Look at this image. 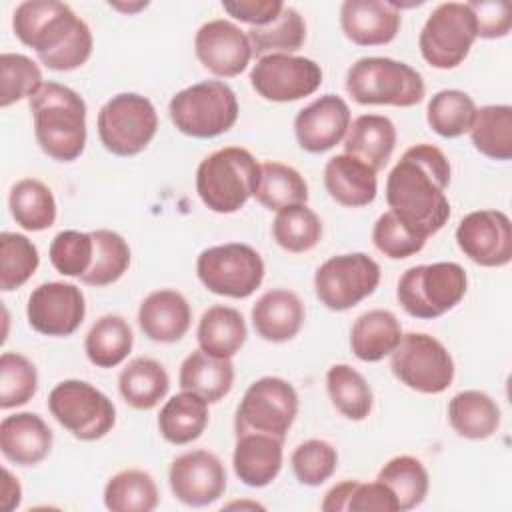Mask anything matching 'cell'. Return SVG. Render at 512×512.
Here are the masks:
<instances>
[{"label": "cell", "instance_id": "cell-1", "mask_svg": "<svg viewBox=\"0 0 512 512\" xmlns=\"http://www.w3.org/2000/svg\"><path fill=\"white\" fill-rule=\"evenodd\" d=\"M448 186L450 162L446 154L428 142L414 144L388 174L386 202L390 212L408 228L430 238L450 218Z\"/></svg>", "mask_w": 512, "mask_h": 512}, {"label": "cell", "instance_id": "cell-2", "mask_svg": "<svg viewBox=\"0 0 512 512\" xmlns=\"http://www.w3.org/2000/svg\"><path fill=\"white\" fill-rule=\"evenodd\" d=\"M16 38L34 48L38 60L56 72H70L88 62L94 46L88 24L58 0H26L12 14Z\"/></svg>", "mask_w": 512, "mask_h": 512}, {"label": "cell", "instance_id": "cell-3", "mask_svg": "<svg viewBox=\"0 0 512 512\" xmlns=\"http://www.w3.org/2000/svg\"><path fill=\"white\" fill-rule=\"evenodd\" d=\"M34 136L46 156L58 162H74L86 146V102L72 88L44 82L28 100Z\"/></svg>", "mask_w": 512, "mask_h": 512}, {"label": "cell", "instance_id": "cell-4", "mask_svg": "<svg viewBox=\"0 0 512 512\" xmlns=\"http://www.w3.org/2000/svg\"><path fill=\"white\" fill-rule=\"evenodd\" d=\"M260 164L240 146H226L208 154L196 170V192L202 204L218 214H232L256 194Z\"/></svg>", "mask_w": 512, "mask_h": 512}, {"label": "cell", "instance_id": "cell-5", "mask_svg": "<svg viewBox=\"0 0 512 512\" xmlns=\"http://www.w3.org/2000/svg\"><path fill=\"white\" fill-rule=\"evenodd\" d=\"M346 92L358 104L410 108L424 100L426 86L416 68L386 56H364L346 72Z\"/></svg>", "mask_w": 512, "mask_h": 512}, {"label": "cell", "instance_id": "cell-6", "mask_svg": "<svg viewBox=\"0 0 512 512\" xmlns=\"http://www.w3.org/2000/svg\"><path fill=\"white\" fill-rule=\"evenodd\" d=\"M466 290L468 276L458 262H434L408 268L398 280L396 298L406 314L432 320L458 306Z\"/></svg>", "mask_w": 512, "mask_h": 512}, {"label": "cell", "instance_id": "cell-7", "mask_svg": "<svg viewBox=\"0 0 512 512\" xmlns=\"http://www.w3.org/2000/svg\"><path fill=\"white\" fill-rule=\"evenodd\" d=\"M170 120L186 136L214 138L238 120L234 90L222 80H204L176 92L168 104Z\"/></svg>", "mask_w": 512, "mask_h": 512}, {"label": "cell", "instance_id": "cell-8", "mask_svg": "<svg viewBox=\"0 0 512 512\" xmlns=\"http://www.w3.org/2000/svg\"><path fill=\"white\" fill-rule=\"evenodd\" d=\"M298 414L294 386L278 376H264L248 386L234 414V430L240 434H266L284 440Z\"/></svg>", "mask_w": 512, "mask_h": 512}, {"label": "cell", "instance_id": "cell-9", "mask_svg": "<svg viewBox=\"0 0 512 512\" xmlns=\"http://www.w3.org/2000/svg\"><path fill=\"white\" fill-rule=\"evenodd\" d=\"M98 138L114 156H136L156 136L158 114L154 104L136 92L112 96L98 112Z\"/></svg>", "mask_w": 512, "mask_h": 512}, {"label": "cell", "instance_id": "cell-10", "mask_svg": "<svg viewBox=\"0 0 512 512\" xmlns=\"http://www.w3.org/2000/svg\"><path fill=\"white\" fill-rule=\"evenodd\" d=\"M48 410L74 438L92 442L104 438L116 424L112 400L84 380H62L48 394Z\"/></svg>", "mask_w": 512, "mask_h": 512}, {"label": "cell", "instance_id": "cell-11", "mask_svg": "<svg viewBox=\"0 0 512 512\" xmlns=\"http://www.w3.org/2000/svg\"><path fill=\"white\" fill-rule=\"evenodd\" d=\"M196 274L212 294L248 298L264 280V260L252 246L228 242L202 250Z\"/></svg>", "mask_w": 512, "mask_h": 512}, {"label": "cell", "instance_id": "cell-12", "mask_svg": "<svg viewBox=\"0 0 512 512\" xmlns=\"http://www.w3.org/2000/svg\"><path fill=\"white\" fill-rule=\"evenodd\" d=\"M476 38V20L470 6L464 2H442L426 18L418 46L422 58L432 68L450 70L466 60Z\"/></svg>", "mask_w": 512, "mask_h": 512}, {"label": "cell", "instance_id": "cell-13", "mask_svg": "<svg viewBox=\"0 0 512 512\" xmlns=\"http://www.w3.org/2000/svg\"><path fill=\"white\" fill-rule=\"evenodd\" d=\"M394 376L420 394H440L454 380V360L446 346L426 332L402 334L390 354Z\"/></svg>", "mask_w": 512, "mask_h": 512}, {"label": "cell", "instance_id": "cell-14", "mask_svg": "<svg viewBox=\"0 0 512 512\" xmlns=\"http://www.w3.org/2000/svg\"><path fill=\"white\" fill-rule=\"evenodd\" d=\"M380 266L364 252L338 254L322 262L314 274V292L328 310L342 312L374 294Z\"/></svg>", "mask_w": 512, "mask_h": 512}, {"label": "cell", "instance_id": "cell-15", "mask_svg": "<svg viewBox=\"0 0 512 512\" xmlns=\"http://www.w3.org/2000/svg\"><path fill=\"white\" fill-rule=\"evenodd\" d=\"M250 84L270 102H294L314 94L322 84V68L312 58L270 54L258 58L250 70Z\"/></svg>", "mask_w": 512, "mask_h": 512}, {"label": "cell", "instance_id": "cell-16", "mask_svg": "<svg viewBox=\"0 0 512 512\" xmlns=\"http://www.w3.org/2000/svg\"><path fill=\"white\" fill-rule=\"evenodd\" d=\"M26 316L28 324L38 334L56 338L70 336L80 328L86 316V300L76 284L44 282L28 296Z\"/></svg>", "mask_w": 512, "mask_h": 512}, {"label": "cell", "instance_id": "cell-17", "mask_svg": "<svg viewBox=\"0 0 512 512\" xmlns=\"http://www.w3.org/2000/svg\"><path fill=\"white\" fill-rule=\"evenodd\" d=\"M458 248L474 264L502 268L512 260V224L502 210H476L456 228Z\"/></svg>", "mask_w": 512, "mask_h": 512}, {"label": "cell", "instance_id": "cell-18", "mask_svg": "<svg viewBox=\"0 0 512 512\" xmlns=\"http://www.w3.org/2000/svg\"><path fill=\"white\" fill-rule=\"evenodd\" d=\"M226 468L208 450H190L176 456L168 470L170 490L186 506L202 508L224 496Z\"/></svg>", "mask_w": 512, "mask_h": 512}, {"label": "cell", "instance_id": "cell-19", "mask_svg": "<svg viewBox=\"0 0 512 512\" xmlns=\"http://www.w3.org/2000/svg\"><path fill=\"white\" fill-rule=\"evenodd\" d=\"M194 52L200 64L220 78L242 74L252 58L248 34L226 18L208 20L198 28Z\"/></svg>", "mask_w": 512, "mask_h": 512}, {"label": "cell", "instance_id": "cell-20", "mask_svg": "<svg viewBox=\"0 0 512 512\" xmlns=\"http://www.w3.org/2000/svg\"><path fill=\"white\" fill-rule=\"evenodd\" d=\"M350 126V108L344 98L324 94L304 106L294 118V134L302 150L322 154L340 144Z\"/></svg>", "mask_w": 512, "mask_h": 512}, {"label": "cell", "instance_id": "cell-21", "mask_svg": "<svg viewBox=\"0 0 512 512\" xmlns=\"http://www.w3.org/2000/svg\"><path fill=\"white\" fill-rule=\"evenodd\" d=\"M402 16L394 2L346 0L340 8V28L358 46H384L400 30Z\"/></svg>", "mask_w": 512, "mask_h": 512}, {"label": "cell", "instance_id": "cell-22", "mask_svg": "<svg viewBox=\"0 0 512 512\" xmlns=\"http://www.w3.org/2000/svg\"><path fill=\"white\" fill-rule=\"evenodd\" d=\"M52 430L34 412H16L0 422V450L18 466H36L52 450Z\"/></svg>", "mask_w": 512, "mask_h": 512}, {"label": "cell", "instance_id": "cell-23", "mask_svg": "<svg viewBox=\"0 0 512 512\" xmlns=\"http://www.w3.org/2000/svg\"><path fill=\"white\" fill-rule=\"evenodd\" d=\"M190 322L192 308L178 290H154L138 308V326L154 342H178L188 332Z\"/></svg>", "mask_w": 512, "mask_h": 512}, {"label": "cell", "instance_id": "cell-24", "mask_svg": "<svg viewBox=\"0 0 512 512\" xmlns=\"http://www.w3.org/2000/svg\"><path fill=\"white\" fill-rule=\"evenodd\" d=\"M324 186L332 200L346 208L374 202L378 192L376 170L350 154H336L324 166Z\"/></svg>", "mask_w": 512, "mask_h": 512}, {"label": "cell", "instance_id": "cell-25", "mask_svg": "<svg viewBox=\"0 0 512 512\" xmlns=\"http://www.w3.org/2000/svg\"><path fill=\"white\" fill-rule=\"evenodd\" d=\"M304 324V304L296 292L274 288L252 306V326L266 342L292 340Z\"/></svg>", "mask_w": 512, "mask_h": 512}, {"label": "cell", "instance_id": "cell-26", "mask_svg": "<svg viewBox=\"0 0 512 512\" xmlns=\"http://www.w3.org/2000/svg\"><path fill=\"white\" fill-rule=\"evenodd\" d=\"M282 442L266 434H240L232 454L234 474L250 488L268 486L282 470Z\"/></svg>", "mask_w": 512, "mask_h": 512}, {"label": "cell", "instance_id": "cell-27", "mask_svg": "<svg viewBox=\"0 0 512 512\" xmlns=\"http://www.w3.org/2000/svg\"><path fill=\"white\" fill-rule=\"evenodd\" d=\"M396 146V126L388 116L362 114L350 122L344 136V154L356 156L358 160L372 166L376 172L382 170Z\"/></svg>", "mask_w": 512, "mask_h": 512}, {"label": "cell", "instance_id": "cell-28", "mask_svg": "<svg viewBox=\"0 0 512 512\" xmlns=\"http://www.w3.org/2000/svg\"><path fill=\"white\" fill-rule=\"evenodd\" d=\"M402 340V326L390 310L374 308L360 314L350 328V348L362 362H380Z\"/></svg>", "mask_w": 512, "mask_h": 512}, {"label": "cell", "instance_id": "cell-29", "mask_svg": "<svg viewBox=\"0 0 512 512\" xmlns=\"http://www.w3.org/2000/svg\"><path fill=\"white\" fill-rule=\"evenodd\" d=\"M178 384L182 390L202 396L208 404L220 402L232 390L234 364L230 358H216L198 348L182 360Z\"/></svg>", "mask_w": 512, "mask_h": 512}, {"label": "cell", "instance_id": "cell-30", "mask_svg": "<svg viewBox=\"0 0 512 512\" xmlns=\"http://www.w3.org/2000/svg\"><path fill=\"white\" fill-rule=\"evenodd\" d=\"M170 388V378L166 368L150 358H132L118 376V390L124 402L136 410H152L164 400Z\"/></svg>", "mask_w": 512, "mask_h": 512}, {"label": "cell", "instance_id": "cell-31", "mask_svg": "<svg viewBox=\"0 0 512 512\" xmlns=\"http://www.w3.org/2000/svg\"><path fill=\"white\" fill-rule=\"evenodd\" d=\"M208 402L188 390L174 394L158 414V430L170 444L184 446L202 436L208 426Z\"/></svg>", "mask_w": 512, "mask_h": 512}, {"label": "cell", "instance_id": "cell-32", "mask_svg": "<svg viewBox=\"0 0 512 512\" xmlns=\"http://www.w3.org/2000/svg\"><path fill=\"white\" fill-rule=\"evenodd\" d=\"M248 336L246 322L242 314L224 304L210 306L204 310L200 322H198V346L210 356L216 358H232L240 352Z\"/></svg>", "mask_w": 512, "mask_h": 512}, {"label": "cell", "instance_id": "cell-33", "mask_svg": "<svg viewBox=\"0 0 512 512\" xmlns=\"http://www.w3.org/2000/svg\"><path fill=\"white\" fill-rule=\"evenodd\" d=\"M448 422L468 440L490 438L500 426V408L482 390H462L448 402Z\"/></svg>", "mask_w": 512, "mask_h": 512}, {"label": "cell", "instance_id": "cell-34", "mask_svg": "<svg viewBox=\"0 0 512 512\" xmlns=\"http://www.w3.org/2000/svg\"><path fill=\"white\" fill-rule=\"evenodd\" d=\"M132 344L134 334L130 324L118 314H104L90 326L84 352L94 366L114 368L128 358Z\"/></svg>", "mask_w": 512, "mask_h": 512}, {"label": "cell", "instance_id": "cell-35", "mask_svg": "<svg viewBox=\"0 0 512 512\" xmlns=\"http://www.w3.org/2000/svg\"><path fill=\"white\" fill-rule=\"evenodd\" d=\"M8 206L16 224L28 232H42L56 222V198L36 178L18 180L10 188Z\"/></svg>", "mask_w": 512, "mask_h": 512}, {"label": "cell", "instance_id": "cell-36", "mask_svg": "<svg viewBox=\"0 0 512 512\" xmlns=\"http://www.w3.org/2000/svg\"><path fill=\"white\" fill-rule=\"evenodd\" d=\"M324 512H398V500L394 492L376 482H360V480H344L332 486L320 504Z\"/></svg>", "mask_w": 512, "mask_h": 512}, {"label": "cell", "instance_id": "cell-37", "mask_svg": "<svg viewBox=\"0 0 512 512\" xmlns=\"http://www.w3.org/2000/svg\"><path fill=\"white\" fill-rule=\"evenodd\" d=\"M158 502L154 478L138 468L116 472L104 486V506L112 512H150Z\"/></svg>", "mask_w": 512, "mask_h": 512}, {"label": "cell", "instance_id": "cell-38", "mask_svg": "<svg viewBox=\"0 0 512 512\" xmlns=\"http://www.w3.org/2000/svg\"><path fill=\"white\" fill-rule=\"evenodd\" d=\"M470 138L474 148L492 160L512 158V108L508 104H488L476 110Z\"/></svg>", "mask_w": 512, "mask_h": 512}, {"label": "cell", "instance_id": "cell-39", "mask_svg": "<svg viewBox=\"0 0 512 512\" xmlns=\"http://www.w3.org/2000/svg\"><path fill=\"white\" fill-rule=\"evenodd\" d=\"M246 34L252 54L258 58L270 54H292L300 50L306 40V24L296 8L284 6L270 24L250 28Z\"/></svg>", "mask_w": 512, "mask_h": 512}, {"label": "cell", "instance_id": "cell-40", "mask_svg": "<svg viewBox=\"0 0 512 512\" xmlns=\"http://www.w3.org/2000/svg\"><path fill=\"white\" fill-rule=\"evenodd\" d=\"M256 200L268 210H282L308 202V184L304 176L282 162L260 164V182L256 188Z\"/></svg>", "mask_w": 512, "mask_h": 512}, {"label": "cell", "instance_id": "cell-41", "mask_svg": "<svg viewBox=\"0 0 512 512\" xmlns=\"http://www.w3.org/2000/svg\"><path fill=\"white\" fill-rule=\"evenodd\" d=\"M326 390L334 408L348 420L360 422L372 412V388L366 378L348 364L328 368Z\"/></svg>", "mask_w": 512, "mask_h": 512}, {"label": "cell", "instance_id": "cell-42", "mask_svg": "<svg viewBox=\"0 0 512 512\" xmlns=\"http://www.w3.org/2000/svg\"><path fill=\"white\" fill-rule=\"evenodd\" d=\"M476 104L470 94L448 88L436 92L428 106H426V120L428 126L442 138H458L466 132H470L474 116H476Z\"/></svg>", "mask_w": 512, "mask_h": 512}, {"label": "cell", "instance_id": "cell-43", "mask_svg": "<svg viewBox=\"0 0 512 512\" xmlns=\"http://www.w3.org/2000/svg\"><path fill=\"white\" fill-rule=\"evenodd\" d=\"M272 238L286 252H310L322 238V220L306 204L282 208L272 222Z\"/></svg>", "mask_w": 512, "mask_h": 512}, {"label": "cell", "instance_id": "cell-44", "mask_svg": "<svg viewBox=\"0 0 512 512\" xmlns=\"http://www.w3.org/2000/svg\"><path fill=\"white\" fill-rule=\"evenodd\" d=\"M376 480H380L394 492L400 510H412L420 506L430 486L428 470L424 468V464L408 454L390 458L380 468Z\"/></svg>", "mask_w": 512, "mask_h": 512}, {"label": "cell", "instance_id": "cell-45", "mask_svg": "<svg viewBox=\"0 0 512 512\" xmlns=\"http://www.w3.org/2000/svg\"><path fill=\"white\" fill-rule=\"evenodd\" d=\"M94 240V256L88 272L80 278L88 286H108L118 282L130 266V246L128 242L112 230L90 232Z\"/></svg>", "mask_w": 512, "mask_h": 512}, {"label": "cell", "instance_id": "cell-46", "mask_svg": "<svg viewBox=\"0 0 512 512\" xmlns=\"http://www.w3.org/2000/svg\"><path fill=\"white\" fill-rule=\"evenodd\" d=\"M40 264L38 248L24 234H0V290L12 292L26 284Z\"/></svg>", "mask_w": 512, "mask_h": 512}, {"label": "cell", "instance_id": "cell-47", "mask_svg": "<svg viewBox=\"0 0 512 512\" xmlns=\"http://www.w3.org/2000/svg\"><path fill=\"white\" fill-rule=\"evenodd\" d=\"M40 66L16 52L0 54V106L8 108L10 104L32 98L42 88Z\"/></svg>", "mask_w": 512, "mask_h": 512}, {"label": "cell", "instance_id": "cell-48", "mask_svg": "<svg viewBox=\"0 0 512 512\" xmlns=\"http://www.w3.org/2000/svg\"><path fill=\"white\" fill-rule=\"evenodd\" d=\"M38 390L36 366L18 352L0 356V408L10 410L28 404Z\"/></svg>", "mask_w": 512, "mask_h": 512}, {"label": "cell", "instance_id": "cell-49", "mask_svg": "<svg viewBox=\"0 0 512 512\" xmlns=\"http://www.w3.org/2000/svg\"><path fill=\"white\" fill-rule=\"evenodd\" d=\"M290 466L300 484L320 486L336 472L338 452L330 442L322 438H310L294 448Z\"/></svg>", "mask_w": 512, "mask_h": 512}, {"label": "cell", "instance_id": "cell-50", "mask_svg": "<svg viewBox=\"0 0 512 512\" xmlns=\"http://www.w3.org/2000/svg\"><path fill=\"white\" fill-rule=\"evenodd\" d=\"M48 256L52 266L62 276L82 278L88 272L94 256L92 234L78 230H62L52 238Z\"/></svg>", "mask_w": 512, "mask_h": 512}, {"label": "cell", "instance_id": "cell-51", "mask_svg": "<svg viewBox=\"0 0 512 512\" xmlns=\"http://www.w3.org/2000/svg\"><path fill=\"white\" fill-rule=\"evenodd\" d=\"M372 242L386 258L404 260L418 254L424 248L426 238L408 228L394 212L388 210L378 216L372 228Z\"/></svg>", "mask_w": 512, "mask_h": 512}, {"label": "cell", "instance_id": "cell-52", "mask_svg": "<svg viewBox=\"0 0 512 512\" xmlns=\"http://www.w3.org/2000/svg\"><path fill=\"white\" fill-rule=\"evenodd\" d=\"M476 20V34L480 38H504L512 26V12L508 2H466Z\"/></svg>", "mask_w": 512, "mask_h": 512}, {"label": "cell", "instance_id": "cell-53", "mask_svg": "<svg viewBox=\"0 0 512 512\" xmlns=\"http://www.w3.org/2000/svg\"><path fill=\"white\" fill-rule=\"evenodd\" d=\"M222 8L236 20L250 24L252 28L270 24L284 4L280 0H232L222 2Z\"/></svg>", "mask_w": 512, "mask_h": 512}, {"label": "cell", "instance_id": "cell-54", "mask_svg": "<svg viewBox=\"0 0 512 512\" xmlns=\"http://www.w3.org/2000/svg\"><path fill=\"white\" fill-rule=\"evenodd\" d=\"M4 472V484H2V508L6 512L14 510L20 506V500H22V488H20V482L18 478L12 476V472L8 468L2 470Z\"/></svg>", "mask_w": 512, "mask_h": 512}, {"label": "cell", "instance_id": "cell-55", "mask_svg": "<svg viewBox=\"0 0 512 512\" xmlns=\"http://www.w3.org/2000/svg\"><path fill=\"white\" fill-rule=\"evenodd\" d=\"M110 6H112V8H116V10H122V12H128V14H132V12H138V10L146 8V6H148V2H134V4H124V2H110Z\"/></svg>", "mask_w": 512, "mask_h": 512}]
</instances>
